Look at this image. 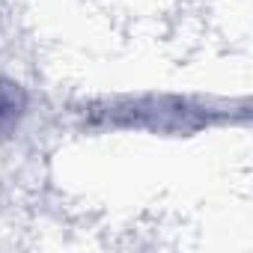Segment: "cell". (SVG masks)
<instances>
[{"label": "cell", "mask_w": 253, "mask_h": 253, "mask_svg": "<svg viewBox=\"0 0 253 253\" xmlns=\"http://www.w3.org/2000/svg\"><path fill=\"white\" fill-rule=\"evenodd\" d=\"M24 113H27V89L18 81L0 75V131L18 125Z\"/></svg>", "instance_id": "1"}]
</instances>
